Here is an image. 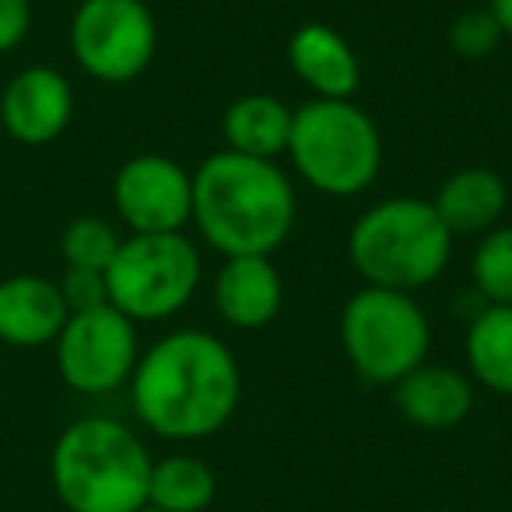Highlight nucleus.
I'll list each match as a JSON object with an SVG mask.
<instances>
[{
  "label": "nucleus",
  "instance_id": "nucleus-1",
  "mask_svg": "<svg viewBox=\"0 0 512 512\" xmlns=\"http://www.w3.org/2000/svg\"><path fill=\"white\" fill-rule=\"evenodd\" d=\"M130 407L158 439L193 442L221 432L242 400V372L225 341L207 330H172L141 351Z\"/></svg>",
  "mask_w": 512,
  "mask_h": 512
},
{
  "label": "nucleus",
  "instance_id": "nucleus-2",
  "mask_svg": "<svg viewBox=\"0 0 512 512\" xmlns=\"http://www.w3.org/2000/svg\"><path fill=\"white\" fill-rule=\"evenodd\" d=\"M299 214L278 162L214 151L193 172V225L221 256H274Z\"/></svg>",
  "mask_w": 512,
  "mask_h": 512
},
{
  "label": "nucleus",
  "instance_id": "nucleus-3",
  "mask_svg": "<svg viewBox=\"0 0 512 512\" xmlns=\"http://www.w3.org/2000/svg\"><path fill=\"white\" fill-rule=\"evenodd\" d=\"M151 456L116 418H78L50 453V481L67 512H137L148 505Z\"/></svg>",
  "mask_w": 512,
  "mask_h": 512
},
{
  "label": "nucleus",
  "instance_id": "nucleus-4",
  "mask_svg": "<svg viewBox=\"0 0 512 512\" xmlns=\"http://www.w3.org/2000/svg\"><path fill=\"white\" fill-rule=\"evenodd\" d=\"M348 256L365 285L414 295L446 274L453 232L432 200L390 197L358 214L348 232Z\"/></svg>",
  "mask_w": 512,
  "mask_h": 512
},
{
  "label": "nucleus",
  "instance_id": "nucleus-5",
  "mask_svg": "<svg viewBox=\"0 0 512 512\" xmlns=\"http://www.w3.org/2000/svg\"><path fill=\"white\" fill-rule=\"evenodd\" d=\"M285 155L313 190L355 197L383 169V137L355 99H309L295 109Z\"/></svg>",
  "mask_w": 512,
  "mask_h": 512
},
{
  "label": "nucleus",
  "instance_id": "nucleus-6",
  "mask_svg": "<svg viewBox=\"0 0 512 512\" xmlns=\"http://www.w3.org/2000/svg\"><path fill=\"white\" fill-rule=\"evenodd\" d=\"M341 348L365 383L397 386L428 362L432 323L414 295L365 285L344 302Z\"/></svg>",
  "mask_w": 512,
  "mask_h": 512
},
{
  "label": "nucleus",
  "instance_id": "nucleus-7",
  "mask_svg": "<svg viewBox=\"0 0 512 512\" xmlns=\"http://www.w3.org/2000/svg\"><path fill=\"white\" fill-rule=\"evenodd\" d=\"M200 249L183 232L130 235L106 271L109 306L134 323L172 320L200 288Z\"/></svg>",
  "mask_w": 512,
  "mask_h": 512
},
{
  "label": "nucleus",
  "instance_id": "nucleus-8",
  "mask_svg": "<svg viewBox=\"0 0 512 512\" xmlns=\"http://www.w3.org/2000/svg\"><path fill=\"white\" fill-rule=\"evenodd\" d=\"M67 36L78 67L102 85L137 81L158 50V25L144 0H81Z\"/></svg>",
  "mask_w": 512,
  "mask_h": 512
},
{
  "label": "nucleus",
  "instance_id": "nucleus-9",
  "mask_svg": "<svg viewBox=\"0 0 512 512\" xmlns=\"http://www.w3.org/2000/svg\"><path fill=\"white\" fill-rule=\"evenodd\" d=\"M53 351H57L60 379L74 393L106 397L127 386L137 369V358H141L137 323L113 306L71 313L53 341Z\"/></svg>",
  "mask_w": 512,
  "mask_h": 512
},
{
  "label": "nucleus",
  "instance_id": "nucleus-10",
  "mask_svg": "<svg viewBox=\"0 0 512 512\" xmlns=\"http://www.w3.org/2000/svg\"><path fill=\"white\" fill-rule=\"evenodd\" d=\"M113 207L130 235L183 232L193 221V172L169 155H134L113 179Z\"/></svg>",
  "mask_w": 512,
  "mask_h": 512
},
{
  "label": "nucleus",
  "instance_id": "nucleus-11",
  "mask_svg": "<svg viewBox=\"0 0 512 512\" xmlns=\"http://www.w3.org/2000/svg\"><path fill=\"white\" fill-rule=\"evenodd\" d=\"M74 120V88L57 67H25L0 92V123L25 148L53 144Z\"/></svg>",
  "mask_w": 512,
  "mask_h": 512
},
{
  "label": "nucleus",
  "instance_id": "nucleus-12",
  "mask_svg": "<svg viewBox=\"0 0 512 512\" xmlns=\"http://www.w3.org/2000/svg\"><path fill=\"white\" fill-rule=\"evenodd\" d=\"M218 316L235 330H264L285 306V281L271 256H228L214 278Z\"/></svg>",
  "mask_w": 512,
  "mask_h": 512
},
{
  "label": "nucleus",
  "instance_id": "nucleus-13",
  "mask_svg": "<svg viewBox=\"0 0 512 512\" xmlns=\"http://www.w3.org/2000/svg\"><path fill=\"white\" fill-rule=\"evenodd\" d=\"M67 309L60 285L43 274H11L0 281V341L11 348H46L64 330Z\"/></svg>",
  "mask_w": 512,
  "mask_h": 512
},
{
  "label": "nucleus",
  "instance_id": "nucleus-14",
  "mask_svg": "<svg viewBox=\"0 0 512 512\" xmlns=\"http://www.w3.org/2000/svg\"><path fill=\"white\" fill-rule=\"evenodd\" d=\"M288 64L313 99H355L362 85V64L351 43L323 22H306L288 39Z\"/></svg>",
  "mask_w": 512,
  "mask_h": 512
},
{
  "label": "nucleus",
  "instance_id": "nucleus-15",
  "mask_svg": "<svg viewBox=\"0 0 512 512\" xmlns=\"http://www.w3.org/2000/svg\"><path fill=\"white\" fill-rule=\"evenodd\" d=\"M393 404L411 425L425 432H446L467 421L474 407V383L449 365H418L393 386Z\"/></svg>",
  "mask_w": 512,
  "mask_h": 512
},
{
  "label": "nucleus",
  "instance_id": "nucleus-16",
  "mask_svg": "<svg viewBox=\"0 0 512 512\" xmlns=\"http://www.w3.org/2000/svg\"><path fill=\"white\" fill-rule=\"evenodd\" d=\"M432 207L439 211L442 225L453 232V239L456 235H484L502 225L505 207H509V186L488 165H467L439 186Z\"/></svg>",
  "mask_w": 512,
  "mask_h": 512
},
{
  "label": "nucleus",
  "instance_id": "nucleus-17",
  "mask_svg": "<svg viewBox=\"0 0 512 512\" xmlns=\"http://www.w3.org/2000/svg\"><path fill=\"white\" fill-rule=\"evenodd\" d=\"M292 116L295 109H288V102H281L278 95H267V92H253L228 102L225 116H221L225 151L274 162V158L288 151Z\"/></svg>",
  "mask_w": 512,
  "mask_h": 512
},
{
  "label": "nucleus",
  "instance_id": "nucleus-18",
  "mask_svg": "<svg viewBox=\"0 0 512 512\" xmlns=\"http://www.w3.org/2000/svg\"><path fill=\"white\" fill-rule=\"evenodd\" d=\"M467 369L484 390L512 397V306H484L467 327Z\"/></svg>",
  "mask_w": 512,
  "mask_h": 512
},
{
  "label": "nucleus",
  "instance_id": "nucleus-19",
  "mask_svg": "<svg viewBox=\"0 0 512 512\" xmlns=\"http://www.w3.org/2000/svg\"><path fill=\"white\" fill-rule=\"evenodd\" d=\"M214 470L197 456H165L151 463L148 477V505L158 512H204L214 502Z\"/></svg>",
  "mask_w": 512,
  "mask_h": 512
},
{
  "label": "nucleus",
  "instance_id": "nucleus-20",
  "mask_svg": "<svg viewBox=\"0 0 512 512\" xmlns=\"http://www.w3.org/2000/svg\"><path fill=\"white\" fill-rule=\"evenodd\" d=\"M470 281L484 306H512V225H495L481 235L470 256Z\"/></svg>",
  "mask_w": 512,
  "mask_h": 512
},
{
  "label": "nucleus",
  "instance_id": "nucleus-21",
  "mask_svg": "<svg viewBox=\"0 0 512 512\" xmlns=\"http://www.w3.org/2000/svg\"><path fill=\"white\" fill-rule=\"evenodd\" d=\"M120 232L109 225L106 218H95V214H81L71 225L64 228V239H60V253H64V264L74 271H99L106 274L113 264L116 249H120Z\"/></svg>",
  "mask_w": 512,
  "mask_h": 512
},
{
  "label": "nucleus",
  "instance_id": "nucleus-22",
  "mask_svg": "<svg viewBox=\"0 0 512 512\" xmlns=\"http://www.w3.org/2000/svg\"><path fill=\"white\" fill-rule=\"evenodd\" d=\"M502 43V32H498L495 18L488 8L463 11L453 25H449V50L463 60H484L498 50Z\"/></svg>",
  "mask_w": 512,
  "mask_h": 512
},
{
  "label": "nucleus",
  "instance_id": "nucleus-23",
  "mask_svg": "<svg viewBox=\"0 0 512 512\" xmlns=\"http://www.w3.org/2000/svg\"><path fill=\"white\" fill-rule=\"evenodd\" d=\"M57 285L71 313H88V309L109 306L106 274H99V271H74V267H67L64 281H57Z\"/></svg>",
  "mask_w": 512,
  "mask_h": 512
},
{
  "label": "nucleus",
  "instance_id": "nucleus-24",
  "mask_svg": "<svg viewBox=\"0 0 512 512\" xmlns=\"http://www.w3.org/2000/svg\"><path fill=\"white\" fill-rule=\"evenodd\" d=\"M32 32V0H0V57L15 53Z\"/></svg>",
  "mask_w": 512,
  "mask_h": 512
},
{
  "label": "nucleus",
  "instance_id": "nucleus-25",
  "mask_svg": "<svg viewBox=\"0 0 512 512\" xmlns=\"http://www.w3.org/2000/svg\"><path fill=\"white\" fill-rule=\"evenodd\" d=\"M488 11L495 18L502 39H512V0H488Z\"/></svg>",
  "mask_w": 512,
  "mask_h": 512
},
{
  "label": "nucleus",
  "instance_id": "nucleus-26",
  "mask_svg": "<svg viewBox=\"0 0 512 512\" xmlns=\"http://www.w3.org/2000/svg\"><path fill=\"white\" fill-rule=\"evenodd\" d=\"M137 512H158V509H151V505H144V509H137Z\"/></svg>",
  "mask_w": 512,
  "mask_h": 512
},
{
  "label": "nucleus",
  "instance_id": "nucleus-27",
  "mask_svg": "<svg viewBox=\"0 0 512 512\" xmlns=\"http://www.w3.org/2000/svg\"><path fill=\"white\" fill-rule=\"evenodd\" d=\"M421 512H449V509H421Z\"/></svg>",
  "mask_w": 512,
  "mask_h": 512
}]
</instances>
